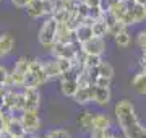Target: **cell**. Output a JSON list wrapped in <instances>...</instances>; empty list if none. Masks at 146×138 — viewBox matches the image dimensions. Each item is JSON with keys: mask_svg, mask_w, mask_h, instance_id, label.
Wrapping results in <instances>:
<instances>
[{"mask_svg": "<svg viewBox=\"0 0 146 138\" xmlns=\"http://www.w3.org/2000/svg\"><path fill=\"white\" fill-rule=\"evenodd\" d=\"M117 123L123 133V138H146V127H143L136 115L135 106L128 99H122L114 107Z\"/></svg>", "mask_w": 146, "mask_h": 138, "instance_id": "cell-1", "label": "cell"}, {"mask_svg": "<svg viewBox=\"0 0 146 138\" xmlns=\"http://www.w3.org/2000/svg\"><path fill=\"white\" fill-rule=\"evenodd\" d=\"M57 33H58V23L50 16V18H47L46 21L42 23V26L39 28L37 41L41 42L42 47L52 49L55 41H57Z\"/></svg>", "mask_w": 146, "mask_h": 138, "instance_id": "cell-2", "label": "cell"}, {"mask_svg": "<svg viewBox=\"0 0 146 138\" xmlns=\"http://www.w3.org/2000/svg\"><path fill=\"white\" fill-rule=\"evenodd\" d=\"M47 80H49V76L44 68V62L37 60V58L31 60L29 70L26 73V80H25V88H37V86L44 85Z\"/></svg>", "mask_w": 146, "mask_h": 138, "instance_id": "cell-3", "label": "cell"}, {"mask_svg": "<svg viewBox=\"0 0 146 138\" xmlns=\"http://www.w3.org/2000/svg\"><path fill=\"white\" fill-rule=\"evenodd\" d=\"M31 60H28V57H20L15 62V67L10 73V80L7 83V88L11 90V86H23L25 88V80H26V73L29 70Z\"/></svg>", "mask_w": 146, "mask_h": 138, "instance_id": "cell-4", "label": "cell"}, {"mask_svg": "<svg viewBox=\"0 0 146 138\" xmlns=\"http://www.w3.org/2000/svg\"><path fill=\"white\" fill-rule=\"evenodd\" d=\"M50 52L55 58H68V60H76L81 52V44L80 42H72V44H58L55 42Z\"/></svg>", "mask_w": 146, "mask_h": 138, "instance_id": "cell-5", "label": "cell"}, {"mask_svg": "<svg viewBox=\"0 0 146 138\" xmlns=\"http://www.w3.org/2000/svg\"><path fill=\"white\" fill-rule=\"evenodd\" d=\"M21 123H23V127L26 130V135H36L42 127V122L39 115H37V112H31V111H25L21 112Z\"/></svg>", "mask_w": 146, "mask_h": 138, "instance_id": "cell-6", "label": "cell"}, {"mask_svg": "<svg viewBox=\"0 0 146 138\" xmlns=\"http://www.w3.org/2000/svg\"><path fill=\"white\" fill-rule=\"evenodd\" d=\"M23 96H25V111L37 112L39 104H41V94L37 88H23Z\"/></svg>", "mask_w": 146, "mask_h": 138, "instance_id": "cell-7", "label": "cell"}, {"mask_svg": "<svg viewBox=\"0 0 146 138\" xmlns=\"http://www.w3.org/2000/svg\"><path fill=\"white\" fill-rule=\"evenodd\" d=\"M81 52L84 55H102L106 52V41L101 37H93L81 46Z\"/></svg>", "mask_w": 146, "mask_h": 138, "instance_id": "cell-8", "label": "cell"}, {"mask_svg": "<svg viewBox=\"0 0 146 138\" xmlns=\"http://www.w3.org/2000/svg\"><path fill=\"white\" fill-rule=\"evenodd\" d=\"M146 20V11H145V7L143 5H133L128 10V13L125 15L123 18V23H125L127 26H130V25H136V23H141Z\"/></svg>", "mask_w": 146, "mask_h": 138, "instance_id": "cell-9", "label": "cell"}, {"mask_svg": "<svg viewBox=\"0 0 146 138\" xmlns=\"http://www.w3.org/2000/svg\"><path fill=\"white\" fill-rule=\"evenodd\" d=\"M93 96H94V86H80L73 101L80 106H86L89 102H93Z\"/></svg>", "mask_w": 146, "mask_h": 138, "instance_id": "cell-10", "label": "cell"}, {"mask_svg": "<svg viewBox=\"0 0 146 138\" xmlns=\"http://www.w3.org/2000/svg\"><path fill=\"white\" fill-rule=\"evenodd\" d=\"M26 13H28V16H31L34 20L42 18V16H47V10H46L44 0H31L29 5L26 7Z\"/></svg>", "mask_w": 146, "mask_h": 138, "instance_id": "cell-11", "label": "cell"}, {"mask_svg": "<svg viewBox=\"0 0 146 138\" xmlns=\"http://www.w3.org/2000/svg\"><path fill=\"white\" fill-rule=\"evenodd\" d=\"M11 135V137H26V130L23 127V123H21V119L16 115H11L8 123H7V130Z\"/></svg>", "mask_w": 146, "mask_h": 138, "instance_id": "cell-12", "label": "cell"}, {"mask_svg": "<svg viewBox=\"0 0 146 138\" xmlns=\"http://www.w3.org/2000/svg\"><path fill=\"white\" fill-rule=\"evenodd\" d=\"M13 49H15V37L10 33H3L0 36V58L7 57Z\"/></svg>", "mask_w": 146, "mask_h": 138, "instance_id": "cell-13", "label": "cell"}, {"mask_svg": "<svg viewBox=\"0 0 146 138\" xmlns=\"http://www.w3.org/2000/svg\"><path fill=\"white\" fill-rule=\"evenodd\" d=\"M112 128V120H110L109 115L106 114H101V112H96L94 114V122H93V130H99V132H106Z\"/></svg>", "mask_w": 146, "mask_h": 138, "instance_id": "cell-14", "label": "cell"}, {"mask_svg": "<svg viewBox=\"0 0 146 138\" xmlns=\"http://www.w3.org/2000/svg\"><path fill=\"white\" fill-rule=\"evenodd\" d=\"M78 88H80L78 80H60V93L65 98H75Z\"/></svg>", "mask_w": 146, "mask_h": 138, "instance_id": "cell-15", "label": "cell"}, {"mask_svg": "<svg viewBox=\"0 0 146 138\" xmlns=\"http://www.w3.org/2000/svg\"><path fill=\"white\" fill-rule=\"evenodd\" d=\"M58 44H72L75 42V33L68 28V25H58V33H57V41Z\"/></svg>", "mask_w": 146, "mask_h": 138, "instance_id": "cell-16", "label": "cell"}, {"mask_svg": "<svg viewBox=\"0 0 146 138\" xmlns=\"http://www.w3.org/2000/svg\"><path fill=\"white\" fill-rule=\"evenodd\" d=\"M110 96H112V93H110V88H98V86H94L93 102L99 104V106H106V104H109Z\"/></svg>", "mask_w": 146, "mask_h": 138, "instance_id": "cell-17", "label": "cell"}, {"mask_svg": "<svg viewBox=\"0 0 146 138\" xmlns=\"http://www.w3.org/2000/svg\"><path fill=\"white\" fill-rule=\"evenodd\" d=\"M94 34H93V26H88V25H81V26L75 31V41L80 42L83 46L84 42H88L89 39H93Z\"/></svg>", "mask_w": 146, "mask_h": 138, "instance_id": "cell-18", "label": "cell"}, {"mask_svg": "<svg viewBox=\"0 0 146 138\" xmlns=\"http://www.w3.org/2000/svg\"><path fill=\"white\" fill-rule=\"evenodd\" d=\"M94 114L96 112H91V111H84L78 115V123L83 132H93V122H94Z\"/></svg>", "mask_w": 146, "mask_h": 138, "instance_id": "cell-19", "label": "cell"}, {"mask_svg": "<svg viewBox=\"0 0 146 138\" xmlns=\"http://www.w3.org/2000/svg\"><path fill=\"white\" fill-rule=\"evenodd\" d=\"M131 86L140 96H146V73L143 70L135 73L133 80H131Z\"/></svg>", "mask_w": 146, "mask_h": 138, "instance_id": "cell-20", "label": "cell"}, {"mask_svg": "<svg viewBox=\"0 0 146 138\" xmlns=\"http://www.w3.org/2000/svg\"><path fill=\"white\" fill-rule=\"evenodd\" d=\"M44 68H46V73L49 78H60L62 76V72L58 68L57 60H46L44 62Z\"/></svg>", "mask_w": 146, "mask_h": 138, "instance_id": "cell-21", "label": "cell"}, {"mask_svg": "<svg viewBox=\"0 0 146 138\" xmlns=\"http://www.w3.org/2000/svg\"><path fill=\"white\" fill-rule=\"evenodd\" d=\"M93 34H94V37H101V39H104L106 36H109V28H107V25H106V21L102 18L98 20V21H94Z\"/></svg>", "mask_w": 146, "mask_h": 138, "instance_id": "cell-22", "label": "cell"}, {"mask_svg": "<svg viewBox=\"0 0 146 138\" xmlns=\"http://www.w3.org/2000/svg\"><path fill=\"white\" fill-rule=\"evenodd\" d=\"M114 42H115V46L117 47H122V49H125V47H128L131 44V36L128 34V31H122V33H119L117 36H114Z\"/></svg>", "mask_w": 146, "mask_h": 138, "instance_id": "cell-23", "label": "cell"}, {"mask_svg": "<svg viewBox=\"0 0 146 138\" xmlns=\"http://www.w3.org/2000/svg\"><path fill=\"white\" fill-rule=\"evenodd\" d=\"M81 62H83L84 68H98L102 64V58L101 55H83Z\"/></svg>", "mask_w": 146, "mask_h": 138, "instance_id": "cell-24", "label": "cell"}, {"mask_svg": "<svg viewBox=\"0 0 146 138\" xmlns=\"http://www.w3.org/2000/svg\"><path fill=\"white\" fill-rule=\"evenodd\" d=\"M98 72H99V76H104L109 80H112V76H114V67L106 60H102V64L98 67Z\"/></svg>", "mask_w": 146, "mask_h": 138, "instance_id": "cell-25", "label": "cell"}, {"mask_svg": "<svg viewBox=\"0 0 146 138\" xmlns=\"http://www.w3.org/2000/svg\"><path fill=\"white\" fill-rule=\"evenodd\" d=\"M42 138H72V137H70V133H68L67 130H63V128H55V130L47 132Z\"/></svg>", "mask_w": 146, "mask_h": 138, "instance_id": "cell-26", "label": "cell"}, {"mask_svg": "<svg viewBox=\"0 0 146 138\" xmlns=\"http://www.w3.org/2000/svg\"><path fill=\"white\" fill-rule=\"evenodd\" d=\"M136 44H138V47L146 50V29L145 31H140L136 34Z\"/></svg>", "mask_w": 146, "mask_h": 138, "instance_id": "cell-27", "label": "cell"}, {"mask_svg": "<svg viewBox=\"0 0 146 138\" xmlns=\"http://www.w3.org/2000/svg\"><path fill=\"white\" fill-rule=\"evenodd\" d=\"M8 80H10V73H8L7 67L0 65V85H5V86H7Z\"/></svg>", "mask_w": 146, "mask_h": 138, "instance_id": "cell-28", "label": "cell"}, {"mask_svg": "<svg viewBox=\"0 0 146 138\" xmlns=\"http://www.w3.org/2000/svg\"><path fill=\"white\" fill-rule=\"evenodd\" d=\"M94 86H98V88H110V80L109 78H104V76H98Z\"/></svg>", "mask_w": 146, "mask_h": 138, "instance_id": "cell-29", "label": "cell"}, {"mask_svg": "<svg viewBox=\"0 0 146 138\" xmlns=\"http://www.w3.org/2000/svg\"><path fill=\"white\" fill-rule=\"evenodd\" d=\"M29 2L31 0H11V3L16 7V8H26L29 5Z\"/></svg>", "mask_w": 146, "mask_h": 138, "instance_id": "cell-30", "label": "cell"}, {"mask_svg": "<svg viewBox=\"0 0 146 138\" xmlns=\"http://www.w3.org/2000/svg\"><path fill=\"white\" fill-rule=\"evenodd\" d=\"M104 138H119V137L114 133L112 128H109V130H106V132H104Z\"/></svg>", "mask_w": 146, "mask_h": 138, "instance_id": "cell-31", "label": "cell"}, {"mask_svg": "<svg viewBox=\"0 0 146 138\" xmlns=\"http://www.w3.org/2000/svg\"><path fill=\"white\" fill-rule=\"evenodd\" d=\"M140 67L143 70L146 68V50H143V55H141V58H140Z\"/></svg>", "mask_w": 146, "mask_h": 138, "instance_id": "cell-32", "label": "cell"}, {"mask_svg": "<svg viewBox=\"0 0 146 138\" xmlns=\"http://www.w3.org/2000/svg\"><path fill=\"white\" fill-rule=\"evenodd\" d=\"M133 2H135L136 5H143V7L146 5V0H133Z\"/></svg>", "mask_w": 146, "mask_h": 138, "instance_id": "cell-33", "label": "cell"}, {"mask_svg": "<svg viewBox=\"0 0 146 138\" xmlns=\"http://www.w3.org/2000/svg\"><path fill=\"white\" fill-rule=\"evenodd\" d=\"M26 138H39V137H37V135H28Z\"/></svg>", "mask_w": 146, "mask_h": 138, "instance_id": "cell-34", "label": "cell"}, {"mask_svg": "<svg viewBox=\"0 0 146 138\" xmlns=\"http://www.w3.org/2000/svg\"><path fill=\"white\" fill-rule=\"evenodd\" d=\"M0 138H3V132H0Z\"/></svg>", "mask_w": 146, "mask_h": 138, "instance_id": "cell-35", "label": "cell"}, {"mask_svg": "<svg viewBox=\"0 0 146 138\" xmlns=\"http://www.w3.org/2000/svg\"><path fill=\"white\" fill-rule=\"evenodd\" d=\"M13 138H26V137H13Z\"/></svg>", "mask_w": 146, "mask_h": 138, "instance_id": "cell-36", "label": "cell"}, {"mask_svg": "<svg viewBox=\"0 0 146 138\" xmlns=\"http://www.w3.org/2000/svg\"><path fill=\"white\" fill-rule=\"evenodd\" d=\"M145 11H146V5H145Z\"/></svg>", "mask_w": 146, "mask_h": 138, "instance_id": "cell-37", "label": "cell"}, {"mask_svg": "<svg viewBox=\"0 0 146 138\" xmlns=\"http://www.w3.org/2000/svg\"><path fill=\"white\" fill-rule=\"evenodd\" d=\"M131 2H133V0H131Z\"/></svg>", "mask_w": 146, "mask_h": 138, "instance_id": "cell-38", "label": "cell"}]
</instances>
